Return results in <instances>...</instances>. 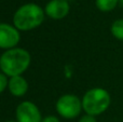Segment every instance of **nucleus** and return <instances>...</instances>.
<instances>
[{
    "label": "nucleus",
    "instance_id": "nucleus-10",
    "mask_svg": "<svg viewBox=\"0 0 123 122\" xmlns=\"http://www.w3.org/2000/svg\"><path fill=\"white\" fill-rule=\"evenodd\" d=\"M111 35L118 40H123V18L116 19L110 26Z\"/></svg>",
    "mask_w": 123,
    "mask_h": 122
},
{
    "label": "nucleus",
    "instance_id": "nucleus-14",
    "mask_svg": "<svg viewBox=\"0 0 123 122\" xmlns=\"http://www.w3.org/2000/svg\"><path fill=\"white\" fill-rule=\"evenodd\" d=\"M119 4H121V6H123V0H119Z\"/></svg>",
    "mask_w": 123,
    "mask_h": 122
},
{
    "label": "nucleus",
    "instance_id": "nucleus-12",
    "mask_svg": "<svg viewBox=\"0 0 123 122\" xmlns=\"http://www.w3.org/2000/svg\"><path fill=\"white\" fill-rule=\"evenodd\" d=\"M78 122H97V120H96V117L85 114L84 116H82L80 119H79Z\"/></svg>",
    "mask_w": 123,
    "mask_h": 122
},
{
    "label": "nucleus",
    "instance_id": "nucleus-13",
    "mask_svg": "<svg viewBox=\"0 0 123 122\" xmlns=\"http://www.w3.org/2000/svg\"><path fill=\"white\" fill-rule=\"evenodd\" d=\"M41 122H61V120L58 119V117L51 115V116H47L44 118H42V121Z\"/></svg>",
    "mask_w": 123,
    "mask_h": 122
},
{
    "label": "nucleus",
    "instance_id": "nucleus-4",
    "mask_svg": "<svg viewBox=\"0 0 123 122\" xmlns=\"http://www.w3.org/2000/svg\"><path fill=\"white\" fill-rule=\"evenodd\" d=\"M55 110L64 119H74L81 114L83 110L82 99H80L77 95L67 93L58 97L55 103Z\"/></svg>",
    "mask_w": 123,
    "mask_h": 122
},
{
    "label": "nucleus",
    "instance_id": "nucleus-3",
    "mask_svg": "<svg viewBox=\"0 0 123 122\" xmlns=\"http://www.w3.org/2000/svg\"><path fill=\"white\" fill-rule=\"evenodd\" d=\"M110 104L111 96L109 92L98 86L87 90L82 97V107L84 112L94 117L104 114Z\"/></svg>",
    "mask_w": 123,
    "mask_h": 122
},
{
    "label": "nucleus",
    "instance_id": "nucleus-6",
    "mask_svg": "<svg viewBox=\"0 0 123 122\" xmlns=\"http://www.w3.org/2000/svg\"><path fill=\"white\" fill-rule=\"evenodd\" d=\"M21 41V31L13 24L0 23V49L10 50L16 48Z\"/></svg>",
    "mask_w": 123,
    "mask_h": 122
},
{
    "label": "nucleus",
    "instance_id": "nucleus-1",
    "mask_svg": "<svg viewBox=\"0 0 123 122\" xmlns=\"http://www.w3.org/2000/svg\"><path fill=\"white\" fill-rule=\"evenodd\" d=\"M31 63V55L26 49L13 48L6 50L0 56V71L9 78L15 76H23L29 68Z\"/></svg>",
    "mask_w": 123,
    "mask_h": 122
},
{
    "label": "nucleus",
    "instance_id": "nucleus-5",
    "mask_svg": "<svg viewBox=\"0 0 123 122\" xmlns=\"http://www.w3.org/2000/svg\"><path fill=\"white\" fill-rule=\"evenodd\" d=\"M15 120L17 122H41L42 116L39 107L31 101H23L15 109Z\"/></svg>",
    "mask_w": 123,
    "mask_h": 122
},
{
    "label": "nucleus",
    "instance_id": "nucleus-9",
    "mask_svg": "<svg viewBox=\"0 0 123 122\" xmlns=\"http://www.w3.org/2000/svg\"><path fill=\"white\" fill-rule=\"evenodd\" d=\"M96 8L102 12H110L119 4V0H95Z\"/></svg>",
    "mask_w": 123,
    "mask_h": 122
},
{
    "label": "nucleus",
    "instance_id": "nucleus-17",
    "mask_svg": "<svg viewBox=\"0 0 123 122\" xmlns=\"http://www.w3.org/2000/svg\"><path fill=\"white\" fill-rule=\"evenodd\" d=\"M0 23H1V22H0Z\"/></svg>",
    "mask_w": 123,
    "mask_h": 122
},
{
    "label": "nucleus",
    "instance_id": "nucleus-16",
    "mask_svg": "<svg viewBox=\"0 0 123 122\" xmlns=\"http://www.w3.org/2000/svg\"><path fill=\"white\" fill-rule=\"evenodd\" d=\"M66 1H69V0H66Z\"/></svg>",
    "mask_w": 123,
    "mask_h": 122
},
{
    "label": "nucleus",
    "instance_id": "nucleus-11",
    "mask_svg": "<svg viewBox=\"0 0 123 122\" xmlns=\"http://www.w3.org/2000/svg\"><path fill=\"white\" fill-rule=\"evenodd\" d=\"M8 83H9V77L4 75L2 71H0V94L3 93L8 89Z\"/></svg>",
    "mask_w": 123,
    "mask_h": 122
},
{
    "label": "nucleus",
    "instance_id": "nucleus-8",
    "mask_svg": "<svg viewBox=\"0 0 123 122\" xmlns=\"http://www.w3.org/2000/svg\"><path fill=\"white\" fill-rule=\"evenodd\" d=\"M28 82L23 76H15L9 78L8 90L14 97H22L28 91Z\"/></svg>",
    "mask_w": 123,
    "mask_h": 122
},
{
    "label": "nucleus",
    "instance_id": "nucleus-7",
    "mask_svg": "<svg viewBox=\"0 0 123 122\" xmlns=\"http://www.w3.org/2000/svg\"><path fill=\"white\" fill-rule=\"evenodd\" d=\"M70 6L66 0H50L44 6L45 16L54 21L63 19L69 14Z\"/></svg>",
    "mask_w": 123,
    "mask_h": 122
},
{
    "label": "nucleus",
    "instance_id": "nucleus-2",
    "mask_svg": "<svg viewBox=\"0 0 123 122\" xmlns=\"http://www.w3.org/2000/svg\"><path fill=\"white\" fill-rule=\"evenodd\" d=\"M44 18V9L37 3H25L14 12L12 24L19 31H30L41 26Z\"/></svg>",
    "mask_w": 123,
    "mask_h": 122
},
{
    "label": "nucleus",
    "instance_id": "nucleus-15",
    "mask_svg": "<svg viewBox=\"0 0 123 122\" xmlns=\"http://www.w3.org/2000/svg\"><path fill=\"white\" fill-rule=\"evenodd\" d=\"M6 122H17L16 120H15V121H13V120H9V121H6Z\"/></svg>",
    "mask_w": 123,
    "mask_h": 122
}]
</instances>
